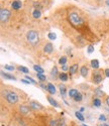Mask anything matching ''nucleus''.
Returning <instances> with one entry per match:
<instances>
[{"instance_id":"nucleus-13","label":"nucleus","mask_w":109,"mask_h":126,"mask_svg":"<svg viewBox=\"0 0 109 126\" xmlns=\"http://www.w3.org/2000/svg\"><path fill=\"white\" fill-rule=\"evenodd\" d=\"M1 75H2V77H4V78L7 79V80H13V81L16 80V78H15L14 76L10 75V74H7V73H4L3 71H1Z\"/></svg>"},{"instance_id":"nucleus-12","label":"nucleus","mask_w":109,"mask_h":126,"mask_svg":"<svg viewBox=\"0 0 109 126\" xmlns=\"http://www.w3.org/2000/svg\"><path fill=\"white\" fill-rule=\"evenodd\" d=\"M48 101L51 103V105H53L54 107H56V108H60V105H59V103L54 100V99H53V97H51V96H48Z\"/></svg>"},{"instance_id":"nucleus-29","label":"nucleus","mask_w":109,"mask_h":126,"mask_svg":"<svg viewBox=\"0 0 109 126\" xmlns=\"http://www.w3.org/2000/svg\"><path fill=\"white\" fill-rule=\"evenodd\" d=\"M48 37L51 39V40H54L57 38V35H56V33H54V32H50L49 34H48Z\"/></svg>"},{"instance_id":"nucleus-16","label":"nucleus","mask_w":109,"mask_h":126,"mask_svg":"<svg viewBox=\"0 0 109 126\" xmlns=\"http://www.w3.org/2000/svg\"><path fill=\"white\" fill-rule=\"evenodd\" d=\"M19 111L22 114H27V113H29V108L27 106H25V105H21V106H19Z\"/></svg>"},{"instance_id":"nucleus-36","label":"nucleus","mask_w":109,"mask_h":126,"mask_svg":"<svg viewBox=\"0 0 109 126\" xmlns=\"http://www.w3.org/2000/svg\"><path fill=\"white\" fill-rule=\"evenodd\" d=\"M99 120H100V121H106L105 115H100V116H99Z\"/></svg>"},{"instance_id":"nucleus-27","label":"nucleus","mask_w":109,"mask_h":126,"mask_svg":"<svg viewBox=\"0 0 109 126\" xmlns=\"http://www.w3.org/2000/svg\"><path fill=\"white\" fill-rule=\"evenodd\" d=\"M34 70H35L36 72H37V73H40V74H42V73L45 72V71H43V69H42L41 67H39V66H36V65H35V66H34Z\"/></svg>"},{"instance_id":"nucleus-25","label":"nucleus","mask_w":109,"mask_h":126,"mask_svg":"<svg viewBox=\"0 0 109 126\" xmlns=\"http://www.w3.org/2000/svg\"><path fill=\"white\" fill-rule=\"evenodd\" d=\"M36 76H37V79H38L40 82H45V81L47 80V77L43 75V74H40V73H37Z\"/></svg>"},{"instance_id":"nucleus-18","label":"nucleus","mask_w":109,"mask_h":126,"mask_svg":"<svg viewBox=\"0 0 109 126\" xmlns=\"http://www.w3.org/2000/svg\"><path fill=\"white\" fill-rule=\"evenodd\" d=\"M91 67L93 69H98L99 68V61L98 60H92L91 61Z\"/></svg>"},{"instance_id":"nucleus-30","label":"nucleus","mask_w":109,"mask_h":126,"mask_svg":"<svg viewBox=\"0 0 109 126\" xmlns=\"http://www.w3.org/2000/svg\"><path fill=\"white\" fill-rule=\"evenodd\" d=\"M4 69L7 70V71H14V67L13 66H9V65H5Z\"/></svg>"},{"instance_id":"nucleus-6","label":"nucleus","mask_w":109,"mask_h":126,"mask_svg":"<svg viewBox=\"0 0 109 126\" xmlns=\"http://www.w3.org/2000/svg\"><path fill=\"white\" fill-rule=\"evenodd\" d=\"M29 106H30V108H32L34 110H41V109H43L42 105H40L39 103H37L36 101H30L29 102Z\"/></svg>"},{"instance_id":"nucleus-17","label":"nucleus","mask_w":109,"mask_h":126,"mask_svg":"<svg viewBox=\"0 0 109 126\" xmlns=\"http://www.w3.org/2000/svg\"><path fill=\"white\" fill-rule=\"evenodd\" d=\"M94 94H95V95H96L97 97H102V96H104V95H105V93L101 90V88H97V89H95Z\"/></svg>"},{"instance_id":"nucleus-19","label":"nucleus","mask_w":109,"mask_h":126,"mask_svg":"<svg viewBox=\"0 0 109 126\" xmlns=\"http://www.w3.org/2000/svg\"><path fill=\"white\" fill-rule=\"evenodd\" d=\"M59 78H60V80L63 81V82L68 81V75L66 74V73H61V74H59Z\"/></svg>"},{"instance_id":"nucleus-34","label":"nucleus","mask_w":109,"mask_h":126,"mask_svg":"<svg viewBox=\"0 0 109 126\" xmlns=\"http://www.w3.org/2000/svg\"><path fill=\"white\" fill-rule=\"evenodd\" d=\"M58 126H66V122H65V120H64V119H61V120H59Z\"/></svg>"},{"instance_id":"nucleus-37","label":"nucleus","mask_w":109,"mask_h":126,"mask_svg":"<svg viewBox=\"0 0 109 126\" xmlns=\"http://www.w3.org/2000/svg\"><path fill=\"white\" fill-rule=\"evenodd\" d=\"M39 86H40V87H41L42 89H45V90H48V85L46 86V85H45V84H42V82H41V83L39 84Z\"/></svg>"},{"instance_id":"nucleus-35","label":"nucleus","mask_w":109,"mask_h":126,"mask_svg":"<svg viewBox=\"0 0 109 126\" xmlns=\"http://www.w3.org/2000/svg\"><path fill=\"white\" fill-rule=\"evenodd\" d=\"M21 82H22L23 84H26V85H29V84H31L29 81H27V79H21Z\"/></svg>"},{"instance_id":"nucleus-31","label":"nucleus","mask_w":109,"mask_h":126,"mask_svg":"<svg viewBox=\"0 0 109 126\" xmlns=\"http://www.w3.org/2000/svg\"><path fill=\"white\" fill-rule=\"evenodd\" d=\"M25 79H27L31 84H34V85H36V82L34 79H32V78H30L29 76H26V77H25Z\"/></svg>"},{"instance_id":"nucleus-23","label":"nucleus","mask_w":109,"mask_h":126,"mask_svg":"<svg viewBox=\"0 0 109 126\" xmlns=\"http://www.w3.org/2000/svg\"><path fill=\"white\" fill-rule=\"evenodd\" d=\"M74 100H75L76 102H81V101L83 100V95H82L81 93H78L77 95L74 97Z\"/></svg>"},{"instance_id":"nucleus-3","label":"nucleus","mask_w":109,"mask_h":126,"mask_svg":"<svg viewBox=\"0 0 109 126\" xmlns=\"http://www.w3.org/2000/svg\"><path fill=\"white\" fill-rule=\"evenodd\" d=\"M10 15H11V13H10V11L8 9H6V8H1L0 9V20H1L2 23L8 22V20L10 18Z\"/></svg>"},{"instance_id":"nucleus-28","label":"nucleus","mask_w":109,"mask_h":126,"mask_svg":"<svg viewBox=\"0 0 109 126\" xmlns=\"http://www.w3.org/2000/svg\"><path fill=\"white\" fill-rule=\"evenodd\" d=\"M67 63V58L66 57H62L60 60H59V64L62 66V65H66Z\"/></svg>"},{"instance_id":"nucleus-26","label":"nucleus","mask_w":109,"mask_h":126,"mask_svg":"<svg viewBox=\"0 0 109 126\" xmlns=\"http://www.w3.org/2000/svg\"><path fill=\"white\" fill-rule=\"evenodd\" d=\"M75 116L76 117H77L80 121H84V116H83V115H82V113L81 112H79V111H77V112H76L75 113Z\"/></svg>"},{"instance_id":"nucleus-40","label":"nucleus","mask_w":109,"mask_h":126,"mask_svg":"<svg viewBox=\"0 0 109 126\" xmlns=\"http://www.w3.org/2000/svg\"><path fill=\"white\" fill-rule=\"evenodd\" d=\"M106 104H107V106L109 107V97L106 98Z\"/></svg>"},{"instance_id":"nucleus-43","label":"nucleus","mask_w":109,"mask_h":126,"mask_svg":"<svg viewBox=\"0 0 109 126\" xmlns=\"http://www.w3.org/2000/svg\"><path fill=\"white\" fill-rule=\"evenodd\" d=\"M82 126H88V125H85V124H83V125H82Z\"/></svg>"},{"instance_id":"nucleus-41","label":"nucleus","mask_w":109,"mask_h":126,"mask_svg":"<svg viewBox=\"0 0 109 126\" xmlns=\"http://www.w3.org/2000/svg\"><path fill=\"white\" fill-rule=\"evenodd\" d=\"M106 4L109 6V0H106Z\"/></svg>"},{"instance_id":"nucleus-1","label":"nucleus","mask_w":109,"mask_h":126,"mask_svg":"<svg viewBox=\"0 0 109 126\" xmlns=\"http://www.w3.org/2000/svg\"><path fill=\"white\" fill-rule=\"evenodd\" d=\"M69 20L74 26H81L84 24V19L77 12H71L69 14Z\"/></svg>"},{"instance_id":"nucleus-4","label":"nucleus","mask_w":109,"mask_h":126,"mask_svg":"<svg viewBox=\"0 0 109 126\" xmlns=\"http://www.w3.org/2000/svg\"><path fill=\"white\" fill-rule=\"evenodd\" d=\"M5 98L10 104H16L18 102V95L14 92H6Z\"/></svg>"},{"instance_id":"nucleus-15","label":"nucleus","mask_w":109,"mask_h":126,"mask_svg":"<svg viewBox=\"0 0 109 126\" xmlns=\"http://www.w3.org/2000/svg\"><path fill=\"white\" fill-rule=\"evenodd\" d=\"M58 75H59L58 68H57V67H54V68L52 69V72H51V77H52V78H54V79H57Z\"/></svg>"},{"instance_id":"nucleus-14","label":"nucleus","mask_w":109,"mask_h":126,"mask_svg":"<svg viewBox=\"0 0 109 126\" xmlns=\"http://www.w3.org/2000/svg\"><path fill=\"white\" fill-rule=\"evenodd\" d=\"M59 89H60V92H61V95L65 98V96H66V92H67V88H66V86L63 85V84H60Z\"/></svg>"},{"instance_id":"nucleus-9","label":"nucleus","mask_w":109,"mask_h":126,"mask_svg":"<svg viewBox=\"0 0 109 126\" xmlns=\"http://www.w3.org/2000/svg\"><path fill=\"white\" fill-rule=\"evenodd\" d=\"M50 94H52V95H54V94H56V87H54V85H53V84L52 83H49L48 84V90H47Z\"/></svg>"},{"instance_id":"nucleus-42","label":"nucleus","mask_w":109,"mask_h":126,"mask_svg":"<svg viewBox=\"0 0 109 126\" xmlns=\"http://www.w3.org/2000/svg\"><path fill=\"white\" fill-rule=\"evenodd\" d=\"M101 126H109V125H107V124H102Z\"/></svg>"},{"instance_id":"nucleus-8","label":"nucleus","mask_w":109,"mask_h":126,"mask_svg":"<svg viewBox=\"0 0 109 126\" xmlns=\"http://www.w3.org/2000/svg\"><path fill=\"white\" fill-rule=\"evenodd\" d=\"M43 50H45L46 54H51V52L54 50V46H53V44L48 43V44L45 46V47H43Z\"/></svg>"},{"instance_id":"nucleus-32","label":"nucleus","mask_w":109,"mask_h":126,"mask_svg":"<svg viewBox=\"0 0 109 126\" xmlns=\"http://www.w3.org/2000/svg\"><path fill=\"white\" fill-rule=\"evenodd\" d=\"M87 51H88V54H92L94 51V47L93 46H89L88 48H87Z\"/></svg>"},{"instance_id":"nucleus-33","label":"nucleus","mask_w":109,"mask_h":126,"mask_svg":"<svg viewBox=\"0 0 109 126\" xmlns=\"http://www.w3.org/2000/svg\"><path fill=\"white\" fill-rule=\"evenodd\" d=\"M58 123H59L58 120H52V121L50 122V125H51V126H58Z\"/></svg>"},{"instance_id":"nucleus-38","label":"nucleus","mask_w":109,"mask_h":126,"mask_svg":"<svg viewBox=\"0 0 109 126\" xmlns=\"http://www.w3.org/2000/svg\"><path fill=\"white\" fill-rule=\"evenodd\" d=\"M62 69H63V71H68L70 68L67 66V65H63V67H62Z\"/></svg>"},{"instance_id":"nucleus-24","label":"nucleus","mask_w":109,"mask_h":126,"mask_svg":"<svg viewBox=\"0 0 109 126\" xmlns=\"http://www.w3.org/2000/svg\"><path fill=\"white\" fill-rule=\"evenodd\" d=\"M17 69H18V71H19V72L23 73V74H25V75H27V74H28V72H29V71H28V69H27V68H25V67H21V66H20V67H18Z\"/></svg>"},{"instance_id":"nucleus-20","label":"nucleus","mask_w":109,"mask_h":126,"mask_svg":"<svg viewBox=\"0 0 109 126\" xmlns=\"http://www.w3.org/2000/svg\"><path fill=\"white\" fill-rule=\"evenodd\" d=\"M32 16H34L35 18H39L41 16V12L39 9H36L34 10V12H32Z\"/></svg>"},{"instance_id":"nucleus-2","label":"nucleus","mask_w":109,"mask_h":126,"mask_svg":"<svg viewBox=\"0 0 109 126\" xmlns=\"http://www.w3.org/2000/svg\"><path fill=\"white\" fill-rule=\"evenodd\" d=\"M26 38L32 45H36L38 43V40H39L38 33H37V31H36V30H29L27 32V34H26Z\"/></svg>"},{"instance_id":"nucleus-5","label":"nucleus","mask_w":109,"mask_h":126,"mask_svg":"<svg viewBox=\"0 0 109 126\" xmlns=\"http://www.w3.org/2000/svg\"><path fill=\"white\" fill-rule=\"evenodd\" d=\"M102 72L100 71H95L93 73V75H92V82L94 84H96V85H98V84H100L102 81H103V77H102V74H101Z\"/></svg>"},{"instance_id":"nucleus-7","label":"nucleus","mask_w":109,"mask_h":126,"mask_svg":"<svg viewBox=\"0 0 109 126\" xmlns=\"http://www.w3.org/2000/svg\"><path fill=\"white\" fill-rule=\"evenodd\" d=\"M11 7L14 10H19L21 7H22V2L20 0H14V1L11 3Z\"/></svg>"},{"instance_id":"nucleus-22","label":"nucleus","mask_w":109,"mask_h":126,"mask_svg":"<svg viewBox=\"0 0 109 126\" xmlns=\"http://www.w3.org/2000/svg\"><path fill=\"white\" fill-rule=\"evenodd\" d=\"M93 105L95 107H100L101 106V100L99 98H95L93 100Z\"/></svg>"},{"instance_id":"nucleus-21","label":"nucleus","mask_w":109,"mask_h":126,"mask_svg":"<svg viewBox=\"0 0 109 126\" xmlns=\"http://www.w3.org/2000/svg\"><path fill=\"white\" fill-rule=\"evenodd\" d=\"M78 93H79V92H78L77 89H71V90L69 91V96H70L71 98H74Z\"/></svg>"},{"instance_id":"nucleus-11","label":"nucleus","mask_w":109,"mask_h":126,"mask_svg":"<svg viewBox=\"0 0 109 126\" xmlns=\"http://www.w3.org/2000/svg\"><path fill=\"white\" fill-rule=\"evenodd\" d=\"M78 68H79L78 64H74V65H72V66L70 67V69H69V71H70V74H71V75L76 74V73L78 72Z\"/></svg>"},{"instance_id":"nucleus-39","label":"nucleus","mask_w":109,"mask_h":126,"mask_svg":"<svg viewBox=\"0 0 109 126\" xmlns=\"http://www.w3.org/2000/svg\"><path fill=\"white\" fill-rule=\"evenodd\" d=\"M104 73H105V76L109 78V69H106V70L104 71Z\"/></svg>"},{"instance_id":"nucleus-10","label":"nucleus","mask_w":109,"mask_h":126,"mask_svg":"<svg viewBox=\"0 0 109 126\" xmlns=\"http://www.w3.org/2000/svg\"><path fill=\"white\" fill-rule=\"evenodd\" d=\"M80 73H81V76H82V77L86 78L87 76H88V73H89V70H88V68H87V67L83 66V67H82V68L80 69Z\"/></svg>"}]
</instances>
